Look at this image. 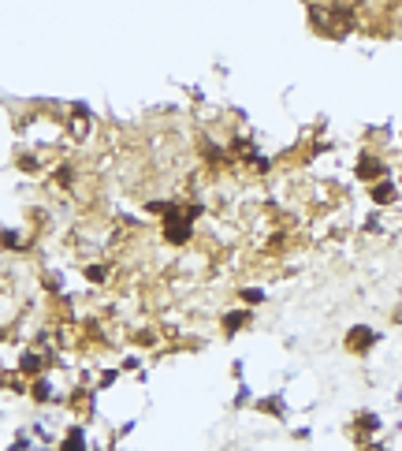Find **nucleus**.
I'll use <instances>...</instances> for the list:
<instances>
[{
  "label": "nucleus",
  "mask_w": 402,
  "mask_h": 451,
  "mask_svg": "<svg viewBox=\"0 0 402 451\" xmlns=\"http://www.w3.org/2000/svg\"><path fill=\"white\" fill-rule=\"evenodd\" d=\"M395 407H402V388L395 392Z\"/></svg>",
  "instance_id": "nucleus-16"
},
{
  "label": "nucleus",
  "mask_w": 402,
  "mask_h": 451,
  "mask_svg": "<svg viewBox=\"0 0 402 451\" xmlns=\"http://www.w3.org/2000/svg\"><path fill=\"white\" fill-rule=\"evenodd\" d=\"M30 451H56V447H41V444H34Z\"/></svg>",
  "instance_id": "nucleus-15"
},
{
  "label": "nucleus",
  "mask_w": 402,
  "mask_h": 451,
  "mask_svg": "<svg viewBox=\"0 0 402 451\" xmlns=\"http://www.w3.org/2000/svg\"><path fill=\"white\" fill-rule=\"evenodd\" d=\"M0 447H4V451H30V447H34L30 429H26V425H19V429L11 432V440H8V444H0Z\"/></svg>",
  "instance_id": "nucleus-10"
},
{
  "label": "nucleus",
  "mask_w": 402,
  "mask_h": 451,
  "mask_svg": "<svg viewBox=\"0 0 402 451\" xmlns=\"http://www.w3.org/2000/svg\"><path fill=\"white\" fill-rule=\"evenodd\" d=\"M391 325H402V306H395V310H391Z\"/></svg>",
  "instance_id": "nucleus-14"
},
{
  "label": "nucleus",
  "mask_w": 402,
  "mask_h": 451,
  "mask_svg": "<svg viewBox=\"0 0 402 451\" xmlns=\"http://www.w3.org/2000/svg\"><path fill=\"white\" fill-rule=\"evenodd\" d=\"M227 373H231V380H234V384L246 380V362H242V358H231V370H227Z\"/></svg>",
  "instance_id": "nucleus-13"
},
{
  "label": "nucleus",
  "mask_w": 402,
  "mask_h": 451,
  "mask_svg": "<svg viewBox=\"0 0 402 451\" xmlns=\"http://www.w3.org/2000/svg\"><path fill=\"white\" fill-rule=\"evenodd\" d=\"M380 332L373 328V325H365V321H358V325H350L346 328V336H343V347H346V355H354V358H365V355H373V350L380 347Z\"/></svg>",
  "instance_id": "nucleus-4"
},
{
  "label": "nucleus",
  "mask_w": 402,
  "mask_h": 451,
  "mask_svg": "<svg viewBox=\"0 0 402 451\" xmlns=\"http://www.w3.org/2000/svg\"><path fill=\"white\" fill-rule=\"evenodd\" d=\"M391 168H395V164L388 161V153H383V149L365 146L361 153L354 157V164H350V176H354V183L368 187V183H376V179H388V176H395Z\"/></svg>",
  "instance_id": "nucleus-1"
},
{
  "label": "nucleus",
  "mask_w": 402,
  "mask_h": 451,
  "mask_svg": "<svg viewBox=\"0 0 402 451\" xmlns=\"http://www.w3.org/2000/svg\"><path fill=\"white\" fill-rule=\"evenodd\" d=\"M291 440H294V444H309V440H313V425H309V422H306V425H294V429H291Z\"/></svg>",
  "instance_id": "nucleus-11"
},
{
  "label": "nucleus",
  "mask_w": 402,
  "mask_h": 451,
  "mask_svg": "<svg viewBox=\"0 0 402 451\" xmlns=\"http://www.w3.org/2000/svg\"><path fill=\"white\" fill-rule=\"evenodd\" d=\"M254 388H249L246 380H239L234 384V395H231V410H246V407H254Z\"/></svg>",
  "instance_id": "nucleus-9"
},
{
  "label": "nucleus",
  "mask_w": 402,
  "mask_h": 451,
  "mask_svg": "<svg viewBox=\"0 0 402 451\" xmlns=\"http://www.w3.org/2000/svg\"><path fill=\"white\" fill-rule=\"evenodd\" d=\"M373 437H383V417H380L376 410H368V407H361V410L350 414V422H346V440L354 444V447H361L365 440H373Z\"/></svg>",
  "instance_id": "nucleus-3"
},
{
  "label": "nucleus",
  "mask_w": 402,
  "mask_h": 451,
  "mask_svg": "<svg viewBox=\"0 0 402 451\" xmlns=\"http://www.w3.org/2000/svg\"><path fill=\"white\" fill-rule=\"evenodd\" d=\"M254 317H257V310H249V306H234V310H224L220 317H216V328H220V336H224V340H234L239 332L254 328Z\"/></svg>",
  "instance_id": "nucleus-6"
},
{
  "label": "nucleus",
  "mask_w": 402,
  "mask_h": 451,
  "mask_svg": "<svg viewBox=\"0 0 402 451\" xmlns=\"http://www.w3.org/2000/svg\"><path fill=\"white\" fill-rule=\"evenodd\" d=\"M249 410H257L261 417H276V422H291V414H294L283 392H264V395H257Z\"/></svg>",
  "instance_id": "nucleus-7"
},
{
  "label": "nucleus",
  "mask_w": 402,
  "mask_h": 451,
  "mask_svg": "<svg viewBox=\"0 0 402 451\" xmlns=\"http://www.w3.org/2000/svg\"><path fill=\"white\" fill-rule=\"evenodd\" d=\"M391 447V437H373V440H365L358 451H388Z\"/></svg>",
  "instance_id": "nucleus-12"
},
{
  "label": "nucleus",
  "mask_w": 402,
  "mask_h": 451,
  "mask_svg": "<svg viewBox=\"0 0 402 451\" xmlns=\"http://www.w3.org/2000/svg\"><path fill=\"white\" fill-rule=\"evenodd\" d=\"M56 451H105V440H93L86 422H78V417H67L63 429H60Z\"/></svg>",
  "instance_id": "nucleus-2"
},
{
  "label": "nucleus",
  "mask_w": 402,
  "mask_h": 451,
  "mask_svg": "<svg viewBox=\"0 0 402 451\" xmlns=\"http://www.w3.org/2000/svg\"><path fill=\"white\" fill-rule=\"evenodd\" d=\"M234 298H239V306L257 310V306L268 303V291L261 288V283H242V288H234Z\"/></svg>",
  "instance_id": "nucleus-8"
},
{
  "label": "nucleus",
  "mask_w": 402,
  "mask_h": 451,
  "mask_svg": "<svg viewBox=\"0 0 402 451\" xmlns=\"http://www.w3.org/2000/svg\"><path fill=\"white\" fill-rule=\"evenodd\" d=\"M365 198H368V206H373V209H395L402 202V183L395 176L376 179V183H368V187H365Z\"/></svg>",
  "instance_id": "nucleus-5"
},
{
  "label": "nucleus",
  "mask_w": 402,
  "mask_h": 451,
  "mask_svg": "<svg viewBox=\"0 0 402 451\" xmlns=\"http://www.w3.org/2000/svg\"><path fill=\"white\" fill-rule=\"evenodd\" d=\"M398 142H402V131H398Z\"/></svg>",
  "instance_id": "nucleus-17"
}]
</instances>
